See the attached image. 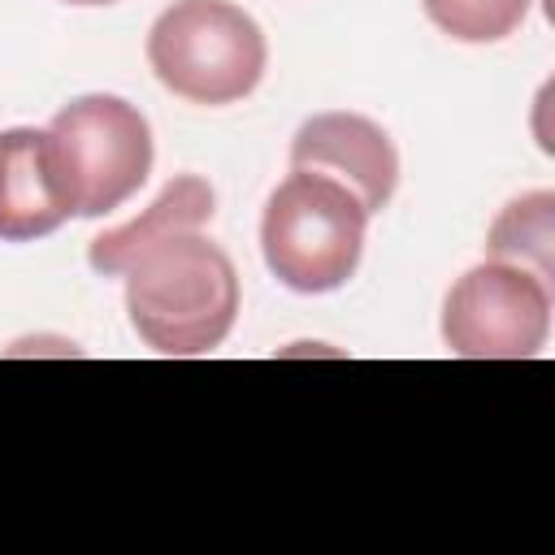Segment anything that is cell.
<instances>
[{
  "label": "cell",
  "mask_w": 555,
  "mask_h": 555,
  "mask_svg": "<svg viewBox=\"0 0 555 555\" xmlns=\"http://www.w3.org/2000/svg\"><path fill=\"white\" fill-rule=\"evenodd\" d=\"M52 156L74 217H104L121 208L152 173L147 117L121 95H78L52 126Z\"/></svg>",
  "instance_id": "277c9868"
},
{
  "label": "cell",
  "mask_w": 555,
  "mask_h": 555,
  "mask_svg": "<svg viewBox=\"0 0 555 555\" xmlns=\"http://www.w3.org/2000/svg\"><path fill=\"white\" fill-rule=\"evenodd\" d=\"M364 204L334 178L312 169H291L286 182L264 204L260 251L269 273L299 291L325 295L351 282L364 251Z\"/></svg>",
  "instance_id": "7a4b0ae2"
},
{
  "label": "cell",
  "mask_w": 555,
  "mask_h": 555,
  "mask_svg": "<svg viewBox=\"0 0 555 555\" xmlns=\"http://www.w3.org/2000/svg\"><path fill=\"white\" fill-rule=\"evenodd\" d=\"M486 256L520 264L551 286V273H555V195L529 191V195L512 199L486 234Z\"/></svg>",
  "instance_id": "9c48e42d"
},
{
  "label": "cell",
  "mask_w": 555,
  "mask_h": 555,
  "mask_svg": "<svg viewBox=\"0 0 555 555\" xmlns=\"http://www.w3.org/2000/svg\"><path fill=\"white\" fill-rule=\"evenodd\" d=\"M551 334V286L520 264H473L442 299V343L460 360H533Z\"/></svg>",
  "instance_id": "5b68a950"
},
{
  "label": "cell",
  "mask_w": 555,
  "mask_h": 555,
  "mask_svg": "<svg viewBox=\"0 0 555 555\" xmlns=\"http://www.w3.org/2000/svg\"><path fill=\"white\" fill-rule=\"evenodd\" d=\"M69 217L74 208L52 156V134L35 126L0 130V238L30 243Z\"/></svg>",
  "instance_id": "52a82bcc"
},
{
  "label": "cell",
  "mask_w": 555,
  "mask_h": 555,
  "mask_svg": "<svg viewBox=\"0 0 555 555\" xmlns=\"http://www.w3.org/2000/svg\"><path fill=\"white\" fill-rule=\"evenodd\" d=\"M269 43L230 0H173L147 30V65L186 104H234L264 78Z\"/></svg>",
  "instance_id": "3957f363"
},
{
  "label": "cell",
  "mask_w": 555,
  "mask_h": 555,
  "mask_svg": "<svg viewBox=\"0 0 555 555\" xmlns=\"http://www.w3.org/2000/svg\"><path fill=\"white\" fill-rule=\"evenodd\" d=\"M65 4H117V0H65Z\"/></svg>",
  "instance_id": "8fae6325"
},
{
  "label": "cell",
  "mask_w": 555,
  "mask_h": 555,
  "mask_svg": "<svg viewBox=\"0 0 555 555\" xmlns=\"http://www.w3.org/2000/svg\"><path fill=\"white\" fill-rule=\"evenodd\" d=\"M121 278L130 325L160 356H208L234 330V260L199 230L147 247Z\"/></svg>",
  "instance_id": "6da1fadb"
},
{
  "label": "cell",
  "mask_w": 555,
  "mask_h": 555,
  "mask_svg": "<svg viewBox=\"0 0 555 555\" xmlns=\"http://www.w3.org/2000/svg\"><path fill=\"white\" fill-rule=\"evenodd\" d=\"M429 22L460 43H499L525 17L533 0H421Z\"/></svg>",
  "instance_id": "30bf717a"
},
{
  "label": "cell",
  "mask_w": 555,
  "mask_h": 555,
  "mask_svg": "<svg viewBox=\"0 0 555 555\" xmlns=\"http://www.w3.org/2000/svg\"><path fill=\"white\" fill-rule=\"evenodd\" d=\"M291 169H312L343 182L369 217H377L399 186V152L390 134L364 113H317L291 139Z\"/></svg>",
  "instance_id": "8992f818"
},
{
  "label": "cell",
  "mask_w": 555,
  "mask_h": 555,
  "mask_svg": "<svg viewBox=\"0 0 555 555\" xmlns=\"http://www.w3.org/2000/svg\"><path fill=\"white\" fill-rule=\"evenodd\" d=\"M217 212V195L204 178L195 173H178L165 182V191L126 225L117 230H104L91 238L87 247V260L95 273L104 278H121L147 247L165 243V238H178V234H191V230H204Z\"/></svg>",
  "instance_id": "ba28073f"
}]
</instances>
